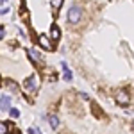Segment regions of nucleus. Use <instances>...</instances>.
Wrapping results in <instances>:
<instances>
[{
	"label": "nucleus",
	"mask_w": 134,
	"mask_h": 134,
	"mask_svg": "<svg viewBox=\"0 0 134 134\" xmlns=\"http://www.w3.org/2000/svg\"><path fill=\"white\" fill-rule=\"evenodd\" d=\"M81 18H82V9H81L79 5H72V7L68 9V21H70V23H77Z\"/></svg>",
	"instance_id": "f257e3e1"
},
{
	"label": "nucleus",
	"mask_w": 134,
	"mask_h": 134,
	"mask_svg": "<svg viewBox=\"0 0 134 134\" xmlns=\"http://www.w3.org/2000/svg\"><path fill=\"white\" fill-rule=\"evenodd\" d=\"M36 88H38V79H36V75H31L29 79H25V82H23L25 93H34Z\"/></svg>",
	"instance_id": "f03ea898"
},
{
	"label": "nucleus",
	"mask_w": 134,
	"mask_h": 134,
	"mask_svg": "<svg viewBox=\"0 0 134 134\" xmlns=\"http://www.w3.org/2000/svg\"><path fill=\"white\" fill-rule=\"evenodd\" d=\"M114 100L120 104V105H125V104L129 102V93L125 91V90H118L116 95H114Z\"/></svg>",
	"instance_id": "7ed1b4c3"
},
{
	"label": "nucleus",
	"mask_w": 134,
	"mask_h": 134,
	"mask_svg": "<svg viewBox=\"0 0 134 134\" xmlns=\"http://www.w3.org/2000/svg\"><path fill=\"white\" fill-rule=\"evenodd\" d=\"M38 41H40V45H41V48H45V50H52V48H54V47H52V41L47 38V36H43V34L38 36Z\"/></svg>",
	"instance_id": "20e7f679"
},
{
	"label": "nucleus",
	"mask_w": 134,
	"mask_h": 134,
	"mask_svg": "<svg viewBox=\"0 0 134 134\" xmlns=\"http://www.w3.org/2000/svg\"><path fill=\"white\" fill-rule=\"evenodd\" d=\"M0 109L2 111H11V97H7V95L0 97Z\"/></svg>",
	"instance_id": "39448f33"
},
{
	"label": "nucleus",
	"mask_w": 134,
	"mask_h": 134,
	"mask_svg": "<svg viewBox=\"0 0 134 134\" xmlns=\"http://www.w3.org/2000/svg\"><path fill=\"white\" fill-rule=\"evenodd\" d=\"M27 55L31 57L32 63H40V59H41V57H40V54L34 50V48H29V50H27Z\"/></svg>",
	"instance_id": "423d86ee"
},
{
	"label": "nucleus",
	"mask_w": 134,
	"mask_h": 134,
	"mask_svg": "<svg viewBox=\"0 0 134 134\" xmlns=\"http://www.w3.org/2000/svg\"><path fill=\"white\" fill-rule=\"evenodd\" d=\"M50 38L54 40V41H57V40L61 38V31H59L55 25H52V29H50Z\"/></svg>",
	"instance_id": "0eeeda50"
},
{
	"label": "nucleus",
	"mask_w": 134,
	"mask_h": 134,
	"mask_svg": "<svg viewBox=\"0 0 134 134\" xmlns=\"http://www.w3.org/2000/svg\"><path fill=\"white\" fill-rule=\"evenodd\" d=\"M48 124H50L52 129H55V127L59 125V120H57V116H54V114H52V116H48Z\"/></svg>",
	"instance_id": "6e6552de"
},
{
	"label": "nucleus",
	"mask_w": 134,
	"mask_h": 134,
	"mask_svg": "<svg viewBox=\"0 0 134 134\" xmlns=\"http://www.w3.org/2000/svg\"><path fill=\"white\" fill-rule=\"evenodd\" d=\"M61 66H63V70H64V75H63V77H64V79H66V81H72V72H70V70H68V66H66V64H64V63H63Z\"/></svg>",
	"instance_id": "1a4fd4ad"
},
{
	"label": "nucleus",
	"mask_w": 134,
	"mask_h": 134,
	"mask_svg": "<svg viewBox=\"0 0 134 134\" xmlns=\"http://www.w3.org/2000/svg\"><path fill=\"white\" fill-rule=\"evenodd\" d=\"M7 132H9V125L0 122V134H7Z\"/></svg>",
	"instance_id": "9d476101"
},
{
	"label": "nucleus",
	"mask_w": 134,
	"mask_h": 134,
	"mask_svg": "<svg viewBox=\"0 0 134 134\" xmlns=\"http://www.w3.org/2000/svg\"><path fill=\"white\" fill-rule=\"evenodd\" d=\"M9 114H11V118H18V116H20V111H18L16 107H11Z\"/></svg>",
	"instance_id": "9b49d317"
},
{
	"label": "nucleus",
	"mask_w": 134,
	"mask_h": 134,
	"mask_svg": "<svg viewBox=\"0 0 134 134\" xmlns=\"http://www.w3.org/2000/svg\"><path fill=\"white\" fill-rule=\"evenodd\" d=\"M61 5H63V2H61V0H55V2H52V7H54V9H59Z\"/></svg>",
	"instance_id": "f8f14e48"
},
{
	"label": "nucleus",
	"mask_w": 134,
	"mask_h": 134,
	"mask_svg": "<svg viewBox=\"0 0 134 134\" xmlns=\"http://www.w3.org/2000/svg\"><path fill=\"white\" fill-rule=\"evenodd\" d=\"M2 38H4V29L0 27V40H2Z\"/></svg>",
	"instance_id": "ddd939ff"
},
{
	"label": "nucleus",
	"mask_w": 134,
	"mask_h": 134,
	"mask_svg": "<svg viewBox=\"0 0 134 134\" xmlns=\"http://www.w3.org/2000/svg\"><path fill=\"white\" fill-rule=\"evenodd\" d=\"M132 129H134V122H132Z\"/></svg>",
	"instance_id": "4468645a"
}]
</instances>
